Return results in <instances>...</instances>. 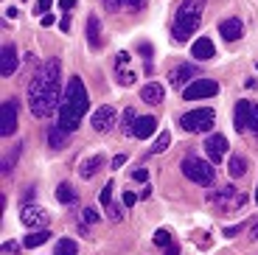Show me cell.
<instances>
[{
  "label": "cell",
  "instance_id": "obj_1",
  "mask_svg": "<svg viewBox=\"0 0 258 255\" xmlns=\"http://www.w3.org/2000/svg\"><path fill=\"white\" fill-rule=\"evenodd\" d=\"M28 107L34 118H48L51 112H59L62 104V62L48 59L37 68V73L28 82Z\"/></svg>",
  "mask_w": 258,
  "mask_h": 255
},
{
  "label": "cell",
  "instance_id": "obj_46",
  "mask_svg": "<svg viewBox=\"0 0 258 255\" xmlns=\"http://www.w3.org/2000/svg\"><path fill=\"white\" fill-rule=\"evenodd\" d=\"M34 194H37V188H34V185H28V188H26V197H23V199H26V205L34 199Z\"/></svg>",
  "mask_w": 258,
  "mask_h": 255
},
{
  "label": "cell",
  "instance_id": "obj_16",
  "mask_svg": "<svg viewBox=\"0 0 258 255\" xmlns=\"http://www.w3.org/2000/svg\"><path fill=\"white\" fill-rule=\"evenodd\" d=\"M241 31H244V26H241L239 17H227L219 23V34L227 39V42H236V39H241Z\"/></svg>",
  "mask_w": 258,
  "mask_h": 255
},
{
  "label": "cell",
  "instance_id": "obj_28",
  "mask_svg": "<svg viewBox=\"0 0 258 255\" xmlns=\"http://www.w3.org/2000/svg\"><path fill=\"white\" fill-rule=\"evenodd\" d=\"M244 205H247V194H236V197L225 199L222 208H225V211H239V208H244Z\"/></svg>",
  "mask_w": 258,
  "mask_h": 255
},
{
  "label": "cell",
  "instance_id": "obj_39",
  "mask_svg": "<svg viewBox=\"0 0 258 255\" xmlns=\"http://www.w3.org/2000/svg\"><path fill=\"white\" fill-rule=\"evenodd\" d=\"M123 163H126V154H115V157H112V171H115V168H121Z\"/></svg>",
  "mask_w": 258,
  "mask_h": 255
},
{
  "label": "cell",
  "instance_id": "obj_37",
  "mask_svg": "<svg viewBox=\"0 0 258 255\" xmlns=\"http://www.w3.org/2000/svg\"><path fill=\"white\" fill-rule=\"evenodd\" d=\"M146 0H121V6H126V9H141Z\"/></svg>",
  "mask_w": 258,
  "mask_h": 255
},
{
  "label": "cell",
  "instance_id": "obj_25",
  "mask_svg": "<svg viewBox=\"0 0 258 255\" xmlns=\"http://www.w3.org/2000/svg\"><path fill=\"white\" fill-rule=\"evenodd\" d=\"M20 154H23V143H17V146L9 149V154L3 157V166H0V168H3V174H12V168H14V163H17Z\"/></svg>",
  "mask_w": 258,
  "mask_h": 255
},
{
  "label": "cell",
  "instance_id": "obj_3",
  "mask_svg": "<svg viewBox=\"0 0 258 255\" xmlns=\"http://www.w3.org/2000/svg\"><path fill=\"white\" fill-rule=\"evenodd\" d=\"M202 12H205V0H182L174 17V39L185 42L188 37L197 34V28L202 26Z\"/></svg>",
  "mask_w": 258,
  "mask_h": 255
},
{
  "label": "cell",
  "instance_id": "obj_38",
  "mask_svg": "<svg viewBox=\"0 0 258 255\" xmlns=\"http://www.w3.org/2000/svg\"><path fill=\"white\" fill-rule=\"evenodd\" d=\"M53 23H56V17H53V14H45V17H39V26H42V28L53 26Z\"/></svg>",
  "mask_w": 258,
  "mask_h": 255
},
{
  "label": "cell",
  "instance_id": "obj_18",
  "mask_svg": "<svg viewBox=\"0 0 258 255\" xmlns=\"http://www.w3.org/2000/svg\"><path fill=\"white\" fill-rule=\"evenodd\" d=\"M141 98L146 104H160L163 98H166V87L157 84V82H149V84H143V87H141Z\"/></svg>",
  "mask_w": 258,
  "mask_h": 255
},
{
  "label": "cell",
  "instance_id": "obj_8",
  "mask_svg": "<svg viewBox=\"0 0 258 255\" xmlns=\"http://www.w3.org/2000/svg\"><path fill=\"white\" fill-rule=\"evenodd\" d=\"M216 93H219V84L213 79H197L182 90V98L185 101H200V98H213Z\"/></svg>",
  "mask_w": 258,
  "mask_h": 255
},
{
  "label": "cell",
  "instance_id": "obj_50",
  "mask_svg": "<svg viewBox=\"0 0 258 255\" xmlns=\"http://www.w3.org/2000/svg\"><path fill=\"white\" fill-rule=\"evenodd\" d=\"M250 241H258V224L250 230Z\"/></svg>",
  "mask_w": 258,
  "mask_h": 255
},
{
  "label": "cell",
  "instance_id": "obj_22",
  "mask_svg": "<svg viewBox=\"0 0 258 255\" xmlns=\"http://www.w3.org/2000/svg\"><path fill=\"white\" fill-rule=\"evenodd\" d=\"M45 241H51V230H34V233H28L26 238H23V247L26 249H37V247H42Z\"/></svg>",
  "mask_w": 258,
  "mask_h": 255
},
{
  "label": "cell",
  "instance_id": "obj_13",
  "mask_svg": "<svg viewBox=\"0 0 258 255\" xmlns=\"http://www.w3.org/2000/svg\"><path fill=\"white\" fill-rule=\"evenodd\" d=\"M225 152H227V138L225 135H211L205 141V154L211 163H222L225 160Z\"/></svg>",
  "mask_w": 258,
  "mask_h": 255
},
{
  "label": "cell",
  "instance_id": "obj_21",
  "mask_svg": "<svg viewBox=\"0 0 258 255\" xmlns=\"http://www.w3.org/2000/svg\"><path fill=\"white\" fill-rule=\"evenodd\" d=\"M68 141H71V132H64L62 126H48V146L51 149H64L68 146Z\"/></svg>",
  "mask_w": 258,
  "mask_h": 255
},
{
  "label": "cell",
  "instance_id": "obj_36",
  "mask_svg": "<svg viewBox=\"0 0 258 255\" xmlns=\"http://www.w3.org/2000/svg\"><path fill=\"white\" fill-rule=\"evenodd\" d=\"M53 6V0H37V12L39 14H48V9Z\"/></svg>",
  "mask_w": 258,
  "mask_h": 255
},
{
  "label": "cell",
  "instance_id": "obj_7",
  "mask_svg": "<svg viewBox=\"0 0 258 255\" xmlns=\"http://www.w3.org/2000/svg\"><path fill=\"white\" fill-rule=\"evenodd\" d=\"M20 222L26 224L28 230H45L48 222H51V213L45 208H39V205H23L20 208Z\"/></svg>",
  "mask_w": 258,
  "mask_h": 255
},
{
  "label": "cell",
  "instance_id": "obj_17",
  "mask_svg": "<svg viewBox=\"0 0 258 255\" xmlns=\"http://www.w3.org/2000/svg\"><path fill=\"white\" fill-rule=\"evenodd\" d=\"M191 56L200 59V62H205V59H213L216 56V48H213V42L208 37H200L197 42L191 45Z\"/></svg>",
  "mask_w": 258,
  "mask_h": 255
},
{
  "label": "cell",
  "instance_id": "obj_23",
  "mask_svg": "<svg viewBox=\"0 0 258 255\" xmlns=\"http://www.w3.org/2000/svg\"><path fill=\"white\" fill-rule=\"evenodd\" d=\"M87 42L90 48H101V20L98 17H87Z\"/></svg>",
  "mask_w": 258,
  "mask_h": 255
},
{
  "label": "cell",
  "instance_id": "obj_44",
  "mask_svg": "<svg viewBox=\"0 0 258 255\" xmlns=\"http://www.w3.org/2000/svg\"><path fill=\"white\" fill-rule=\"evenodd\" d=\"M73 6H76V0H59V9H64V12H71Z\"/></svg>",
  "mask_w": 258,
  "mask_h": 255
},
{
  "label": "cell",
  "instance_id": "obj_30",
  "mask_svg": "<svg viewBox=\"0 0 258 255\" xmlns=\"http://www.w3.org/2000/svg\"><path fill=\"white\" fill-rule=\"evenodd\" d=\"M107 219H112V222H123V208L115 202L107 205Z\"/></svg>",
  "mask_w": 258,
  "mask_h": 255
},
{
  "label": "cell",
  "instance_id": "obj_15",
  "mask_svg": "<svg viewBox=\"0 0 258 255\" xmlns=\"http://www.w3.org/2000/svg\"><path fill=\"white\" fill-rule=\"evenodd\" d=\"M17 51H14V45H3V51H0V76H12L17 71Z\"/></svg>",
  "mask_w": 258,
  "mask_h": 255
},
{
  "label": "cell",
  "instance_id": "obj_6",
  "mask_svg": "<svg viewBox=\"0 0 258 255\" xmlns=\"http://www.w3.org/2000/svg\"><path fill=\"white\" fill-rule=\"evenodd\" d=\"M233 121H236V129H239L241 135H244V132L258 135V104L239 101V104H236V115H233Z\"/></svg>",
  "mask_w": 258,
  "mask_h": 255
},
{
  "label": "cell",
  "instance_id": "obj_14",
  "mask_svg": "<svg viewBox=\"0 0 258 255\" xmlns=\"http://www.w3.org/2000/svg\"><path fill=\"white\" fill-rule=\"evenodd\" d=\"M107 166V160H104V154H93V157L82 160V166H79V177L82 179H93L101 168Z\"/></svg>",
  "mask_w": 258,
  "mask_h": 255
},
{
  "label": "cell",
  "instance_id": "obj_24",
  "mask_svg": "<svg viewBox=\"0 0 258 255\" xmlns=\"http://www.w3.org/2000/svg\"><path fill=\"white\" fill-rule=\"evenodd\" d=\"M56 199L62 205H76V188H73L71 182H59V188H56Z\"/></svg>",
  "mask_w": 258,
  "mask_h": 255
},
{
  "label": "cell",
  "instance_id": "obj_4",
  "mask_svg": "<svg viewBox=\"0 0 258 255\" xmlns=\"http://www.w3.org/2000/svg\"><path fill=\"white\" fill-rule=\"evenodd\" d=\"M182 174H185L191 182L202 185V188L213 185V179H216V171H213L211 160H202L200 154H188V157L182 160Z\"/></svg>",
  "mask_w": 258,
  "mask_h": 255
},
{
  "label": "cell",
  "instance_id": "obj_35",
  "mask_svg": "<svg viewBox=\"0 0 258 255\" xmlns=\"http://www.w3.org/2000/svg\"><path fill=\"white\" fill-rule=\"evenodd\" d=\"M3 252H6V255H17L20 252V244L17 241H6V244H3Z\"/></svg>",
  "mask_w": 258,
  "mask_h": 255
},
{
  "label": "cell",
  "instance_id": "obj_34",
  "mask_svg": "<svg viewBox=\"0 0 258 255\" xmlns=\"http://www.w3.org/2000/svg\"><path fill=\"white\" fill-rule=\"evenodd\" d=\"M129 177L135 179V182H146V179H149V171H146V168H138V171H132Z\"/></svg>",
  "mask_w": 258,
  "mask_h": 255
},
{
  "label": "cell",
  "instance_id": "obj_2",
  "mask_svg": "<svg viewBox=\"0 0 258 255\" xmlns=\"http://www.w3.org/2000/svg\"><path fill=\"white\" fill-rule=\"evenodd\" d=\"M87 107H90V98H87V90H84V82L79 76H73L68 82L62 93V104H59V126L64 132H76L82 118L87 115Z\"/></svg>",
  "mask_w": 258,
  "mask_h": 255
},
{
  "label": "cell",
  "instance_id": "obj_43",
  "mask_svg": "<svg viewBox=\"0 0 258 255\" xmlns=\"http://www.w3.org/2000/svg\"><path fill=\"white\" fill-rule=\"evenodd\" d=\"M135 202H138V197H135L132 191H126V194H123V205H126V208H129V205H135Z\"/></svg>",
  "mask_w": 258,
  "mask_h": 255
},
{
  "label": "cell",
  "instance_id": "obj_33",
  "mask_svg": "<svg viewBox=\"0 0 258 255\" xmlns=\"http://www.w3.org/2000/svg\"><path fill=\"white\" fill-rule=\"evenodd\" d=\"M110 202H112V179H110V182H107V185L101 188V205L107 208Z\"/></svg>",
  "mask_w": 258,
  "mask_h": 255
},
{
  "label": "cell",
  "instance_id": "obj_12",
  "mask_svg": "<svg viewBox=\"0 0 258 255\" xmlns=\"http://www.w3.org/2000/svg\"><path fill=\"white\" fill-rule=\"evenodd\" d=\"M115 79H118V84H123V87H129V84L138 82V73L129 71V53L126 51H121L115 56Z\"/></svg>",
  "mask_w": 258,
  "mask_h": 255
},
{
  "label": "cell",
  "instance_id": "obj_45",
  "mask_svg": "<svg viewBox=\"0 0 258 255\" xmlns=\"http://www.w3.org/2000/svg\"><path fill=\"white\" fill-rule=\"evenodd\" d=\"M59 28H62L64 34L71 31V17H62V20H59Z\"/></svg>",
  "mask_w": 258,
  "mask_h": 255
},
{
  "label": "cell",
  "instance_id": "obj_11",
  "mask_svg": "<svg viewBox=\"0 0 258 255\" xmlns=\"http://www.w3.org/2000/svg\"><path fill=\"white\" fill-rule=\"evenodd\" d=\"M197 76H200V68H197V65H180V68H174V71H171L168 82L174 84L177 90H180V87L185 90L191 82H197Z\"/></svg>",
  "mask_w": 258,
  "mask_h": 255
},
{
  "label": "cell",
  "instance_id": "obj_41",
  "mask_svg": "<svg viewBox=\"0 0 258 255\" xmlns=\"http://www.w3.org/2000/svg\"><path fill=\"white\" fill-rule=\"evenodd\" d=\"M104 9L107 12H115V9H121V0H104Z\"/></svg>",
  "mask_w": 258,
  "mask_h": 255
},
{
  "label": "cell",
  "instance_id": "obj_52",
  "mask_svg": "<svg viewBox=\"0 0 258 255\" xmlns=\"http://www.w3.org/2000/svg\"><path fill=\"white\" fill-rule=\"evenodd\" d=\"M23 3H26V0H23Z\"/></svg>",
  "mask_w": 258,
  "mask_h": 255
},
{
  "label": "cell",
  "instance_id": "obj_19",
  "mask_svg": "<svg viewBox=\"0 0 258 255\" xmlns=\"http://www.w3.org/2000/svg\"><path fill=\"white\" fill-rule=\"evenodd\" d=\"M157 129V118L155 115H138L135 121V138H152Z\"/></svg>",
  "mask_w": 258,
  "mask_h": 255
},
{
  "label": "cell",
  "instance_id": "obj_40",
  "mask_svg": "<svg viewBox=\"0 0 258 255\" xmlns=\"http://www.w3.org/2000/svg\"><path fill=\"white\" fill-rule=\"evenodd\" d=\"M138 51H141L143 56H146V62H152V45H149V42H143L141 48H138Z\"/></svg>",
  "mask_w": 258,
  "mask_h": 255
},
{
  "label": "cell",
  "instance_id": "obj_47",
  "mask_svg": "<svg viewBox=\"0 0 258 255\" xmlns=\"http://www.w3.org/2000/svg\"><path fill=\"white\" fill-rule=\"evenodd\" d=\"M166 255H180V247H177V244H168V247H166Z\"/></svg>",
  "mask_w": 258,
  "mask_h": 255
},
{
  "label": "cell",
  "instance_id": "obj_10",
  "mask_svg": "<svg viewBox=\"0 0 258 255\" xmlns=\"http://www.w3.org/2000/svg\"><path fill=\"white\" fill-rule=\"evenodd\" d=\"M17 129V101H6L0 107V135L12 138Z\"/></svg>",
  "mask_w": 258,
  "mask_h": 255
},
{
  "label": "cell",
  "instance_id": "obj_27",
  "mask_svg": "<svg viewBox=\"0 0 258 255\" xmlns=\"http://www.w3.org/2000/svg\"><path fill=\"white\" fill-rule=\"evenodd\" d=\"M135 121H138V115H135V109L129 107L126 112H123V135H126V138H135Z\"/></svg>",
  "mask_w": 258,
  "mask_h": 255
},
{
  "label": "cell",
  "instance_id": "obj_29",
  "mask_svg": "<svg viewBox=\"0 0 258 255\" xmlns=\"http://www.w3.org/2000/svg\"><path fill=\"white\" fill-rule=\"evenodd\" d=\"M168 146H171V135L160 132V135H157V141H155V146H152V154H163Z\"/></svg>",
  "mask_w": 258,
  "mask_h": 255
},
{
  "label": "cell",
  "instance_id": "obj_5",
  "mask_svg": "<svg viewBox=\"0 0 258 255\" xmlns=\"http://www.w3.org/2000/svg\"><path fill=\"white\" fill-rule=\"evenodd\" d=\"M213 121H216V112L211 107H200V109H191V112L180 115V129H185L191 135L208 132V129H213Z\"/></svg>",
  "mask_w": 258,
  "mask_h": 255
},
{
  "label": "cell",
  "instance_id": "obj_48",
  "mask_svg": "<svg viewBox=\"0 0 258 255\" xmlns=\"http://www.w3.org/2000/svg\"><path fill=\"white\" fill-rule=\"evenodd\" d=\"M244 87H247V90H255V87H258V82H255V79H247Z\"/></svg>",
  "mask_w": 258,
  "mask_h": 255
},
{
  "label": "cell",
  "instance_id": "obj_42",
  "mask_svg": "<svg viewBox=\"0 0 258 255\" xmlns=\"http://www.w3.org/2000/svg\"><path fill=\"white\" fill-rule=\"evenodd\" d=\"M239 233H241V224H236V227H225V236H227V238L239 236Z\"/></svg>",
  "mask_w": 258,
  "mask_h": 255
},
{
  "label": "cell",
  "instance_id": "obj_9",
  "mask_svg": "<svg viewBox=\"0 0 258 255\" xmlns=\"http://www.w3.org/2000/svg\"><path fill=\"white\" fill-rule=\"evenodd\" d=\"M118 121V109L110 107V104H104V107H96V112L90 115V126L96 132H110Z\"/></svg>",
  "mask_w": 258,
  "mask_h": 255
},
{
  "label": "cell",
  "instance_id": "obj_51",
  "mask_svg": "<svg viewBox=\"0 0 258 255\" xmlns=\"http://www.w3.org/2000/svg\"><path fill=\"white\" fill-rule=\"evenodd\" d=\"M255 202H258V191H255Z\"/></svg>",
  "mask_w": 258,
  "mask_h": 255
},
{
  "label": "cell",
  "instance_id": "obj_31",
  "mask_svg": "<svg viewBox=\"0 0 258 255\" xmlns=\"http://www.w3.org/2000/svg\"><path fill=\"white\" fill-rule=\"evenodd\" d=\"M168 244H171V233H168V230H157V233H155V247L166 249Z\"/></svg>",
  "mask_w": 258,
  "mask_h": 255
},
{
  "label": "cell",
  "instance_id": "obj_20",
  "mask_svg": "<svg viewBox=\"0 0 258 255\" xmlns=\"http://www.w3.org/2000/svg\"><path fill=\"white\" fill-rule=\"evenodd\" d=\"M247 168H250V160L241 157V154H233V157L227 160V171H230V177H233V179L247 177Z\"/></svg>",
  "mask_w": 258,
  "mask_h": 255
},
{
  "label": "cell",
  "instance_id": "obj_32",
  "mask_svg": "<svg viewBox=\"0 0 258 255\" xmlns=\"http://www.w3.org/2000/svg\"><path fill=\"white\" fill-rule=\"evenodd\" d=\"M82 219H84V224H96L98 222V211H96V208H84Z\"/></svg>",
  "mask_w": 258,
  "mask_h": 255
},
{
  "label": "cell",
  "instance_id": "obj_49",
  "mask_svg": "<svg viewBox=\"0 0 258 255\" xmlns=\"http://www.w3.org/2000/svg\"><path fill=\"white\" fill-rule=\"evenodd\" d=\"M17 14H20V12H17V9H14V6H9V9H6V17H12V20H14V17H17Z\"/></svg>",
  "mask_w": 258,
  "mask_h": 255
},
{
  "label": "cell",
  "instance_id": "obj_26",
  "mask_svg": "<svg viewBox=\"0 0 258 255\" xmlns=\"http://www.w3.org/2000/svg\"><path fill=\"white\" fill-rule=\"evenodd\" d=\"M56 255H79V244L73 238H59L56 241Z\"/></svg>",
  "mask_w": 258,
  "mask_h": 255
}]
</instances>
